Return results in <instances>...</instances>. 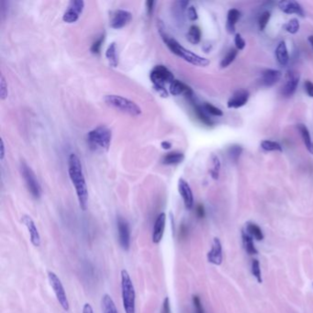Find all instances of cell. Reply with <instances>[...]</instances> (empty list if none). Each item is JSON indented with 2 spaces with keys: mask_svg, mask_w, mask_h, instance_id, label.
Instances as JSON below:
<instances>
[{
  "mask_svg": "<svg viewBox=\"0 0 313 313\" xmlns=\"http://www.w3.org/2000/svg\"><path fill=\"white\" fill-rule=\"evenodd\" d=\"M297 129L300 132V135L302 138V141L305 144V147L307 148V150L309 151L310 153L313 154V142L311 137V133L310 131L308 130V128L306 127L304 124H298L297 125Z\"/></svg>",
  "mask_w": 313,
  "mask_h": 313,
  "instance_id": "cb8c5ba5",
  "label": "cell"
},
{
  "mask_svg": "<svg viewBox=\"0 0 313 313\" xmlns=\"http://www.w3.org/2000/svg\"><path fill=\"white\" fill-rule=\"evenodd\" d=\"M9 96V90H8V83L6 81V78L3 75L0 76V98L2 100H5Z\"/></svg>",
  "mask_w": 313,
  "mask_h": 313,
  "instance_id": "74e56055",
  "label": "cell"
},
{
  "mask_svg": "<svg viewBox=\"0 0 313 313\" xmlns=\"http://www.w3.org/2000/svg\"><path fill=\"white\" fill-rule=\"evenodd\" d=\"M178 192L184 201L186 210H191L194 206V196L189 184L183 178H180L178 181Z\"/></svg>",
  "mask_w": 313,
  "mask_h": 313,
  "instance_id": "9a60e30c",
  "label": "cell"
},
{
  "mask_svg": "<svg viewBox=\"0 0 313 313\" xmlns=\"http://www.w3.org/2000/svg\"><path fill=\"white\" fill-rule=\"evenodd\" d=\"M271 14L269 11H264L262 13V15L259 17L258 20V25H259V29L260 31H264L265 29V27L268 24L269 19H270Z\"/></svg>",
  "mask_w": 313,
  "mask_h": 313,
  "instance_id": "ab89813d",
  "label": "cell"
},
{
  "mask_svg": "<svg viewBox=\"0 0 313 313\" xmlns=\"http://www.w3.org/2000/svg\"><path fill=\"white\" fill-rule=\"evenodd\" d=\"M298 83H299V75L293 70L288 71L286 76V82L281 89L282 96L285 98H290L291 96H293L296 92Z\"/></svg>",
  "mask_w": 313,
  "mask_h": 313,
  "instance_id": "8fae6325",
  "label": "cell"
},
{
  "mask_svg": "<svg viewBox=\"0 0 313 313\" xmlns=\"http://www.w3.org/2000/svg\"><path fill=\"white\" fill-rule=\"evenodd\" d=\"M240 17H241V13L238 9H232L229 10L226 28L230 33H235V25H236V22L239 20Z\"/></svg>",
  "mask_w": 313,
  "mask_h": 313,
  "instance_id": "d4e9b609",
  "label": "cell"
},
{
  "mask_svg": "<svg viewBox=\"0 0 313 313\" xmlns=\"http://www.w3.org/2000/svg\"><path fill=\"white\" fill-rule=\"evenodd\" d=\"M82 313H94L93 308L89 303H85L83 307Z\"/></svg>",
  "mask_w": 313,
  "mask_h": 313,
  "instance_id": "681fc988",
  "label": "cell"
},
{
  "mask_svg": "<svg viewBox=\"0 0 313 313\" xmlns=\"http://www.w3.org/2000/svg\"><path fill=\"white\" fill-rule=\"evenodd\" d=\"M132 19V14L126 9H117L110 19V27L119 30L127 26Z\"/></svg>",
  "mask_w": 313,
  "mask_h": 313,
  "instance_id": "7c38bea8",
  "label": "cell"
},
{
  "mask_svg": "<svg viewBox=\"0 0 313 313\" xmlns=\"http://www.w3.org/2000/svg\"><path fill=\"white\" fill-rule=\"evenodd\" d=\"M187 17L192 21H195V20L198 19V12H197V9H196L194 6H189L187 8Z\"/></svg>",
  "mask_w": 313,
  "mask_h": 313,
  "instance_id": "7bdbcfd3",
  "label": "cell"
},
{
  "mask_svg": "<svg viewBox=\"0 0 313 313\" xmlns=\"http://www.w3.org/2000/svg\"><path fill=\"white\" fill-rule=\"evenodd\" d=\"M243 151H244V149H243L242 146L236 145V144L232 145L228 149L229 156L234 163H237Z\"/></svg>",
  "mask_w": 313,
  "mask_h": 313,
  "instance_id": "836d02e7",
  "label": "cell"
},
{
  "mask_svg": "<svg viewBox=\"0 0 313 313\" xmlns=\"http://www.w3.org/2000/svg\"><path fill=\"white\" fill-rule=\"evenodd\" d=\"M261 147L264 151L267 152H283V148L279 143L274 142V141H269V140H264L261 143Z\"/></svg>",
  "mask_w": 313,
  "mask_h": 313,
  "instance_id": "1f68e13d",
  "label": "cell"
},
{
  "mask_svg": "<svg viewBox=\"0 0 313 313\" xmlns=\"http://www.w3.org/2000/svg\"><path fill=\"white\" fill-rule=\"evenodd\" d=\"M186 39L189 43H191L192 44L199 43L200 40H201L200 28L197 25L191 26L186 33Z\"/></svg>",
  "mask_w": 313,
  "mask_h": 313,
  "instance_id": "83f0119b",
  "label": "cell"
},
{
  "mask_svg": "<svg viewBox=\"0 0 313 313\" xmlns=\"http://www.w3.org/2000/svg\"><path fill=\"white\" fill-rule=\"evenodd\" d=\"M150 79L153 88L161 97L167 98L169 96V90L166 89L165 85H170L175 80V76L168 68L162 65L155 66L150 73Z\"/></svg>",
  "mask_w": 313,
  "mask_h": 313,
  "instance_id": "277c9868",
  "label": "cell"
},
{
  "mask_svg": "<svg viewBox=\"0 0 313 313\" xmlns=\"http://www.w3.org/2000/svg\"><path fill=\"white\" fill-rule=\"evenodd\" d=\"M284 29L291 34H296L299 31V22L297 18H292L284 25Z\"/></svg>",
  "mask_w": 313,
  "mask_h": 313,
  "instance_id": "d590c367",
  "label": "cell"
},
{
  "mask_svg": "<svg viewBox=\"0 0 313 313\" xmlns=\"http://www.w3.org/2000/svg\"><path fill=\"white\" fill-rule=\"evenodd\" d=\"M106 58L109 62L111 67L116 68L119 65V59H118V52H117V44L116 43H111L108 46L106 50Z\"/></svg>",
  "mask_w": 313,
  "mask_h": 313,
  "instance_id": "7402d4cb",
  "label": "cell"
},
{
  "mask_svg": "<svg viewBox=\"0 0 313 313\" xmlns=\"http://www.w3.org/2000/svg\"><path fill=\"white\" fill-rule=\"evenodd\" d=\"M87 144L94 152H107L110 149L112 132L104 125L98 126L87 133Z\"/></svg>",
  "mask_w": 313,
  "mask_h": 313,
  "instance_id": "3957f363",
  "label": "cell"
},
{
  "mask_svg": "<svg viewBox=\"0 0 313 313\" xmlns=\"http://www.w3.org/2000/svg\"><path fill=\"white\" fill-rule=\"evenodd\" d=\"M20 173L25 181L26 186L34 198L38 199L42 196V187L33 171L24 161L20 162Z\"/></svg>",
  "mask_w": 313,
  "mask_h": 313,
  "instance_id": "52a82bcc",
  "label": "cell"
},
{
  "mask_svg": "<svg viewBox=\"0 0 313 313\" xmlns=\"http://www.w3.org/2000/svg\"><path fill=\"white\" fill-rule=\"evenodd\" d=\"M161 313H171L170 300L167 297L164 299V302H163V305H162Z\"/></svg>",
  "mask_w": 313,
  "mask_h": 313,
  "instance_id": "f6af8a7d",
  "label": "cell"
},
{
  "mask_svg": "<svg viewBox=\"0 0 313 313\" xmlns=\"http://www.w3.org/2000/svg\"><path fill=\"white\" fill-rule=\"evenodd\" d=\"M145 5H146V10H147V13L149 14V16H151L154 10V6H155V2L152 1V0H148L145 2Z\"/></svg>",
  "mask_w": 313,
  "mask_h": 313,
  "instance_id": "bcb514c9",
  "label": "cell"
},
{
  "mask_svg": "<svg viewBox=\"0 0 313 313\" xmlns=\"http://www.w3.org/2000/svg\"><path fill=\"white\" fill-rule=\"evenodd\" d=\"M169 94L173 96L184 95L188 99H192L193 90L185 83L178 79H175L169 85Z\"/></svg>",
  "mask_w": 313,
  "mask_h": 313,
  "instance_id": "d6986e66",
  "label": "cell"
},
{
  "mask_svg": "<svg viewBox=\"0 0 313 313\" xmlns=\"http://www.w3.org/2000/svg\"><path fill=\"white\" fill-rule=\"evenodd\" d=\"M211 160H212V167L210 169V174L213 179L217 180V179H219V177H220V159L216 154H212Z\"/></svg>",
  "mask_w": 313,
  "mask_h": 313,
  "instance_id": "4dcf8cb0",
  "label": "cell"
},
{
  "mask_svg": "<svg viewBox=\"0 0 313 313\" xmlns=\"http://www.w3.org/2000/svg\"><path fill=\"white\" fill-rule=\"evenodd\" d=\"M104 102L110 108L116 109L132 117H138L142 114V109L138 104L122 96L114 94L106 95L104 97Z\"/></svg>",
  "mask_w": 313,
  "mask_h": 313,
  "instance_id": "8992f818",
  "label": "cell"
},
{
  "mask_svg": "<svg viewBox=\"0 0 313 313\" xmlns=\"http://www.w3.org/2000/svg\"><path fill=\"white\" fill-rule=\"evenodd\" d=\"M234 43H235V46H236V49L237 50H244L245 47H246V43L245 41V39L242 37L241 34H236L235 35V38H234Z\"/></svg>",
  "mask_w": 313,
  "mask_h": 313,
  "instance_id": "b9f144b4",
  "label": "cell"
},
{
  "mask_svg": "<svg viewBox=\"0 0 313 313\" xmlns=\"http://www.w3.org/2000/svg\"><path fill=\"white\" fill-rule=\"evenodd\" d=\"M120 287L122 305L125 313H136V293L132 280L127 270L120 272Z\"/></svg>",
  "mask_w": 313,
  "mask_h": 313,
  "instance_id": "5b68a950",
  "label": "cell"
},
{
  "mask_svg": "<svg viewBox=\"0 0 313 313\" xmlns=\"http://www.w3.org/2000/svg\"><path fill=\"white\" fill-rule=\"evenodd\" d=\"M85 9V2L83 0H71L68 3L67 8L64 12L63 20L68 24L76 22Z\"/></svg>",
  "mask_w": 313,
  "mask_h": 313,
  "instance_id": "9c48e42d",
  "label": "cell"
},
{
  "mask_svg": "<svg viewBox=\"0 0 313 313\" xmlns=\"http://www.w3.org/2000/svg\"><path fill=\"white\" fill-rule=\"evenodd\" d=\"M102 313H119L115 302L109 294H104L101 298Z\"/></svg>",
  "mask_w": 313,
  "mask_h": 313,
  "instance_id": "484cf974",
  "label": "cell"
},
{
  "mask_svg": "<svg viewBox=\"0 0 313 313\" xmlns=\"http://www.w3.org/2000/svg\"><path fill=\"white\" fill-rule=\"evenodd\" d=\"M208 261L215 264V265H220L222 263V246L219 238L215 237L213 239L212 249L209 251L207 254Z\"/></svg>",
  "mask_w": 313,
  "mask_h": 313,
  "instance_id": "2e32d148",
  "label": "cell"
},
{
  "mask_svg": "<svg viewBox=\"0 0 313 313\" xmlns=\"http://www.w3.org/2000/svg\"><path fill=\"white\" fill-rule=\"evenodd\" d=\"M194 110L197 117L198 118V119L204 123L205 125H208V126H212L213 124V121L212 119L210 118L209 116V113L204 110L203 107L202 106H199V105H195L194 106Z\"/></svg>",
  "mask_w": 313,
  "mask_h": 313,
  "instance_id": "f1b7e54d",
  "label": "cell"
},
{
  "mask_svg": "<svg viewBox=\"0 0 313 313\" xmlns=\"http://www.w3.org/2000/svg\"><path fill=\"white\" fill-rule=\"evenodd\" d=\"M21 222L23 223V225L25 226L29 231L30 240H31L32 245L35 247H39L41 246V244H42L41 235H40V232L38 231V228L35 224L33 219L29 215H23L21 217Z\"/></svg>",
  "mask_w": 313,
  "mask_h": 313,
  "instance_id": "4fadbf2b",
  "label": "cell"
},
{
  "mask_svg": "<svg viewBox=\"0 0 313 313\" xmlns=\"http://www.w3.org/2000/svg\"><path fill=\"white\" fill-rule=\"evenodd\" d=\"M165 223L166 215L165 212H162L157 216L152 226V241L154 245H158L161 243L165 231Z\"/></svg>",
  "mask_w": 313,
  "mask_h": 313,
  "instance_id": "5bb4252c",
  "label": "cell"
},
{
  "mask_svg": "<svg viewBox=\"0 0 313 313\" xmlns=\"http://www.w3.org/2000/svg\"><path fill=\"white\" fill-rule=\"evenodd\" d=\"M238 54L237 49H231L228 51V53L223 57L220 62V67L226 68L235 60Z\"/></svg>",
  "mask_w": 313,
  "mask_h": 313,
  "instance_id": "d6a6232c",
  "label": "cell"
},
{
  "mask_svg": "<svg viewBox=\"0 0 313 313\" xmlns=\"http://www.w3.org/2000/svg\"><path fill=\"white\" fill-rule=\"evenodd\" d=\"M68 175L73 186H75L79 207L82 211H85L88 203V189L82 164L76 153H71L69 155Z\"/></svg>",
  "mask_w": 313,
  "mask_h": 313,
  "instance_id": "6da1fadb",
  "label": "cell"
},
{
  "mask_svg": "<svg viewBox=\"0 0 313 313\" xmlns=\"http://www.w3.org/2000/svg\"><path fill=\"white\" fill-rule=\"evenodd\" d=\"M308 40H309V43H311V45H312V47H313V35H311V36H309V38H308Z\"/></svg>",
  "mask_w": 313,
  "mask_h": 313,
  "instance_id": "f5cc1de1",
  "label": "cell"
},
{
  "mask_svg": "<svg viewBox=\"0 0 313 313\" xmlns=\"http://www.w3.org/2000/svg\"><path fill=\"white\" fill-rule=\"evenodd\" d=\"M242 238H243V244L245 246L246 252L249 254H257L258 251L256 250L254 244V238L252 237L246 231H242Z\"/></svg>",
  "mask_w": 313,
  "mask_h": 313,
  "instance_id": "4316f807",
  "label": "cell"
},
{
  "mask_svg": "<svg viewBox=\"0 0 313 313\" xmlns=\"http://www.w3.org/2000/svg\"><path fill=\"white\" fill-rule=\"evenodd\" d=\"M249 97H250V94L247 90H245V89L238 90L229 99L228 103H227L229 109H239V108L244 107L248 102Z\"/></svg>",
  "mask_w": 313,
  "mask_h": 313,
  "instance_id": "ac0fdd59",
  "label": "cell"
},
{
  "mask_svg": "<svg viewBox=\"0 0 313 313\" xmlns=\"http://www.w3.org/2000/svg\"><path fill=\"white\" fill-rule=\"evenodd\" d=\"M305 90L306 93L308 94L309 97L313 98V83L310 80H307L304 84Z\"/></svg>",
  "mask_w": 313,
  "mask_h": 313,
  "instance_id": "ee69618b",
  "label": "cell"
},
{
  "mask_svg": "<svg viewBox=\"0 0 313 313\" xmlns=\"http://www.w3.org/2000/svg\"><path fill=\"white\" fill-rule=\"evenodd\" d=\"M161 146L162 148L165 149V150H169L170 148L172 147V144L169 142H167V141H165V142L162 143Z\"/></svg>",
  "mask_w": 313,
  "mask_h": 313,
  "instance_id": "816d5d0a",
  "label": "cell"
},
{
  "mask_svg": "<svg viewBox=\"0 0 313 313\" xmlns=\"http://www.w3.org/2000/svg\"><path fill=\"white\" fill-rule=\"evenodd\" d=\"M196 213H197V216H198L199 219H202V218L205 217V208H204V206L202 204H198V205L197 206Z\"/></svg>",
  "mask_w": 313,
  "mask_h": 313,
  "instance_id": "7dc6e473",
  "label": "cell"
},
{
  "mask_svg": "<svg viewBox=\"0 0 313 313\" xmlns=\"http://www.w3.org/2000/svg\"><path fill=\"white\" fill-rule=\"evenodd\" d=\"M193 304H194L195 312L196 313H205L204 312L203 306L201 303V300L199 297L195 295L193 296Z\"/></svg>",
  "mask_w": 313,
  "mask_h": 313,
  "instance_id": "60d3db41",
  "label": "cell"
},
{
  "mask_svg": "<svg viewBox=\"0 0 313 313\" xmlns=\"http://www.w3.org/2000/svg\"><path fill=\"white\" fill-rule=\"evenodd\" d=\"M251 271L254 278L257 280L258 283H262V274H261V267H260V263L257 259H254L252 262V266H251Z\"/></svg>",
  "mask_w": 313,
  "mask_h": 313,
  "instance_id": "e575fe53",
  "label": "cell"
},
{
  "mask_svg": "<svg viewBox=\"0 0 313 313\" xmlns=\"http://www.w3.org/2000/svg\"><path fill=\"white\" fill-rule=\"evenodd\" d=\"M281 76H282V73L279 70L266 69L263 72L261 76L262 85L268 87L276 85L280 81Z\"/></svg>",
  "mask_w": 313,
  "mask_h": 313,
  "instance_id": "ffe728a7",
  "label": "cell"
},
{
  "mask_svg": "<svg viewBox=\"0 0 313 313\" xmlns=\"http://www.w3.org/2000/svg\"><path fill=\"white\" fill-rule=\"evenodd\" d=\"M104 40H105V36L104 34H102L99 36V38H98L95 42H94L93 44L91 45V48H90V51L93 53V54H99L100 51H101L102 44L104 43Z\"/></svg>",
  "mask_w": 313,
  "mask_h": 313,
  "instance_id": "f35d334b",
  "label": "cell"
},
{
  "mask_svg": "<svg viewBox=\"0 0 313 313\" xmlns=\"http://www.w3.org/2000/svg\"><path fill=\"white\" fill-rule=\"evenodd\" d=\"M186 233H187V228H186V225H181L180 227V236L182 238L186 237Z\"/></svg>",
  "mask_w": 313,
  "mask_h": 313,
  "instance_id": "f907efd6",
  "label": "cell"
},
{
  "mask_svg": "<svg viewBox=\"0 0 313 313\" xmlns=\"http://www.w3.org/2000/svg\"><path fill=\"white\" fill-rule=\"evenodd\" d=\"M0 160L3 161L6 155V152H5V143L3 141V139H0Z\"/></svg>",
  "mask_w": 313,
  "mask_h": 313,
  "instance_id": "c3c4849f",
  "label": "cell"
},
{
  "mask_svg": "<svg viewBox=\"0 0 313 313\" xmlns=\"http://www.w3.org/2000/svg\"><path fill=\"white\" fill-rule=\"evenodd\" d=\"M280 9L286 14H297L300 17H304L305 12L300 4L294 0H282L279 2Z\"/></svg>",
  "mask_w": 313,
  "mask_h": 313,
  "instance_id": "e0dca14e",
  "label": "cell"
},
{
  "mask_svg": "<svg viewBox=\"0 0 313 313\" xmlns=\"http://www.w3.org/2000/svg\"><path fill=\"white\" fill-rule=\"evenodd\" d=\"M48 280L50 283L57 301L59 302L61 307L63 308L64 311L68 312L70 310V304L68 301L67 295L66 292L64 288V285L62 283V281L59 279V277L54 273V272H48Z\"/></svg>",
  "mask_w": 313,
  "mask_h": 313,
  "instance_id": "ba28073f",
  "label": "cell"
},
{
  "mask_svg": "<svg viewBox=\"0 0 313 313\" xmlns=\"http://www.w3.org/2000/svg\"><path fill=\"white\" fill-rule=\"evenodd\" d=\"M276 57L281 66H287L289 61L288 48L285 42H280L276 49Z\"/></svg>",
  "mask_w": 313,
  "mask_h": 313,
  "instance_id": "603a6c76",
  "label": "cell"
},
{
  "mask_svg": "<svg viewBox=\"0 0 313 313\" xmlns=\"http://www.w3.org/2000/svg\"><path fill=\"white\" fill-rule=\"evenodd\" d=\"M246 231L252 237L254 238L256 241L264 240V233H263L262 230L255 223H253V222L246 223Z\"/></svg>",
  "mask_w": 313,
  "mask_h": 313,
  "instance_id": "f546056e",
  "label": "cell"
},
{
  "mask_svg": "<svg viewBox=\"0 0 313 313\" xmlns=\"http://www.w3.org/2000/svg\"></svg>",
  "mask_w": 313,
  "mask_h": 313,
  "instance_id": "db71d44e",
  "label": "cell"
},
{
  "mask_svg": "<svg viewBox=\"0 0 313 313\" xmlns=\"http://www.w3.org/2000/svg\"><path fill=\"white\" fill-rule=\"evenodd\" d=\"M162 37L170 51H172L174 54L178 55V57L185 60L187 63L196 66H200V67H206L210 65V63H211L210 60L201 57V56L194 53L193 51L187 50L175 39L166 36L165 34H162Z\"/></svg>",
  "mask_w": 313,
  "mask_h": 313,
  "instance_id": "7a4b0ae2",
  "label": "cell"
},
{
  "mask_svg": "<svg viewBox=\"0 0 313 313\" xmlns=\"http://www.w3.org/2000/svg\"><path fill=\"white\" fill-rule=\"evenodd\" d=\"M184 159H185V154L183 152H170L163 157L162 163L165 165H175L182 163Z\"/></svg>",
  "mask_w": 313,
  "mask_h": 313,
  "instance_id": "44dd1931",
  "label": "cell"
},
{
  "mask_svg": "<svg viewBox=\"0 0 313 313\" xmlns=\"http://www.w3.org/2000/svg\"><path fill=\"white\" fill-rule=\"evenodd\" d=\"M117 230L119 246L124 251H129L131 247V229L128 220L121 216L117 218Z\"/></svg>",
  "mask_w": 313,
  "mask_h": 313,
  "instance_id": "30bf717a",
  "label": "cell"
},
{
  "mask_svg": "<svg viewBox=\"0 0 313 313\" xmlns=\"http://www.w3.org/2000/svg\"><path fill=\"white\" fill-rule=\"evenodd\" d=\"M202 107H203L204 110H206L209 114H211L212 116H216V117H221V116H223L222 110H220L217 107L213 106L211 103L206 102V103H204Z\"/></svg>",
  "mask_w": 313,
  "mask_h": 313,
  "instance_id": "8d00e7d4",
  "label": "cell"
}]
</instances>
